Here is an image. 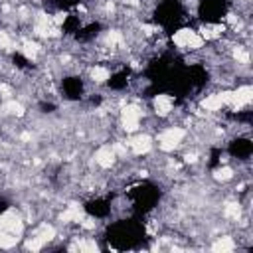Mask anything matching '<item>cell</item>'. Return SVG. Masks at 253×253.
<instances>
[{
  "label": "cell",
  "mask_w": 253,
  "mask_h": 253,
  "mask_svg": "<svg viewBox=\"0 0 253 253\" xmlns=\"http://www.w3.org/2000/svg\"><path fill=\"white\" fill-rule=\"evenodd\" d=\"M146 237V225L142 217L130 215L125 219L111 221L105 229V241L115 251H130L138 249Z\"/></svg>",
  "instance_id": "6da1fadb"
},
{
  "label": "cell",
  "mask_w": 253,
  "mask_h": 253,
  "mask_svg": "<svg viewBox=\"0 0 253 253\" xmlns=\"http://www.w3.org/2000/svg\"><path fill=\"white\" fill-rule=\"evenodd\" d=\"M126 200L130 204V211L132 215L144 217L148 215L162 200V188L152 182V180H142L138 184H134L128 192H126Z\"/></svg>",
  "instance_id": "7a4b0ae2"
},
{
  "label": "cell",
  "mask_w": 253,
  "mask_h": 253,
  "mask_svg": "<svg viewBox=\"0 0 253 253\" xmlns=\"http://www.w3.org/2000/svg\"><path fill=\"white\" fill-rule=\"evenodd\" d=\"M152 20L166 32H176L186 20L184 0H158L152 10Z\"/></svg>",
  "instance_id": "3957f363"
},
{
  "label": "cell",
  "mask_w": 253,
  "mask_h": 253,
  "mask_svg": "<svg viewBox=\"0 0 253 253\" xmlns=\"http://www.w3.org/2000/svg\"><path fill=\"white\" fill-rule=\"evenodd\" d=\"M231 8V0H200L196 14L204 24H219Z\"/></svg>",
  "instance_id": "277c9868"
},
{
  "label": "cell",
  "mask_w": 253,
  "mask_h": 253,
  "mask_svg": "<svg viewBox=\"0 0 253 253\" xmlns=\"http://www.w3.org/2000/svg\"><path fill=\"white\" fill-rule=\"evenodd\" d=\"M225 150H227V154L231 158L245 162V160H249L253 156V140L249 136H245V134H237V136H233L227 142V148Z\"/></svg>",
  "instance_id": "5b68a950"
},
{
  "label": "cell",
  "mask_w": 253,
  "mask_h": 253,
  "mask_svg": "<svg viewBox=\"0 0 253 253\" xmlns=\"http://www.w3.org/2000/svg\"><path fill=\"white\" fill-rule=\"evenodd\" d=\"M111 208H113V200L109 196H95V198H89L83 202V210L87 215L95 217V219H105L109 217L111 213Z\"/></svg>",
  "instance_id": "8992f818"
},
{
  "label": "cell",
  "mask_w": 253,
  "mask_h": 253,
  "mask_svg": "<svg viewBox=\"0 0 253 253\" xmlns=\"http://www.w3.org/2000/svg\"><path fill=\"white\" fill-rule=\"evenodd\" d=\"M61 93L67 101H79L85 97V81L79 75H65L61 79Z\"/></svg>",
  "instance_id": "52a82bcc"
},
{
  "label": "cell",
  "mask_w": 253,
  "mask_h": 253,
  "mask_svg": "<svg viewBox=\"0 0 253 253\" xmlns=\"http://www.w3.org/2000/svg\"><path fill=\"white\" fill-rule=\"evenodd\" d=\"M130 75H132V71H130V67H119V69H115L111 75H109V79H107V87L111 89V91H123V89H126L128 87V83H130Z\"/></svg>",
  "instance_id": "ba28073f"
},
{
  "label": "cell",
  "mask_w": 253,
  "mask_h": 253,
  "mask_svg": "<svg viewBox=\"0 0 253 253\" xmlns=\"http://www.w3.org/2000/svg\"><path fill=\"white\" fill-rule=\"evenodd\" d=\"M101 30H103V26H101V22H89V24H81V28L75 32V40L77 42H81V43H87V42H91V40H95L99 34H101Z\"/></svg>",
  "instance_id": "9c48e42d"
},
{
  "label": "cell",
  "mask_w": 253,
  "mask_h": 253,
  "mask_svg": "<svg viewBox=\"0 0 253 253\" xmlns=\"http://www.w3.org/2000/svg\"><path fill=\"white\" fill-rule=\"evenodd\" d=\"M81 18L77 16V14H67L65 18H63V24H61V32L65 34V36H75V32L81 28Z\"/></svg>",
  "instance_id": "30bf717a"
},
{
  "label": "cell",
  "mask_w": 253,
  "mask_h": 253,
  "mask_svg": "<svg viewBox=\"0 0 253 253\" xmlns=\"http://www.w3.org/2000/svg\"><path fill=\"white\" fill-rule=\"evenodd\" d=\"M47 4H51V6L57 8V10H65V12H69V10L77 8V6L81 4V0H47Z\"/></svg>",
  "instance_id": "8fae6325"
},
{
  "label": "cell",
  "mask_w": 253,
  "mask_h": 253,
  "mask_svg": "<svg viewBox=\"0 0 253 253\" xmlns=\"http://www.w3.org/2000/svg\"><path fill=\"white\" fill-rule=\"evenodd\" d=\"M12 61H14V65L18 67V69H30L32 67V63H30V59L28 57H24L22 53H12Z\"/></svg>",
  "instance_id": "7c38bea8"
},
{
  "label": "cell",
  "mask_w": 253,
  "mask_h": 253,
  "mask_svg": "<svg viewBox=\"0 0 253 253\" xmlns=\"http://www.w3.org/2000/svg\"><path fill=\"white\" fill-rule=\"evenodd\" d=\"M38 107H40V111H42V113H53V111L57 109V107H55L53 103H49V101H42Z\"/></svg>",
  "instance_id": "4fadbf2b"
},
{
  "label": "cell",
  "mask_w": 253,
  "mask_h": 253,
  "mask_svg": "<svg viewBox=\"0 0 253 253\" xmlns=\"http://www.w3.org/2000/svg\"><path fill=\"white\" fill-rule=\"evenodd\" d=\"M219 158H221V148H213L211 150V160H210V166H217L219 164Z\"/></svg>",
  "instance_id": "5bb4252c"
},
{
  "label": "cell",
  "mask_w": 253,
  "mask_h": 253,
  "mask_svg": "<svg viewBox=\"0 0 253 253\" xmlns=\"http://www.w3.org/2000/svg\"><path fill=\"white\" fill-rule=\"evenodd\" d=\"M10 210V202L4 198V196H0V213H4V211H8Z\"/></svg>",
  "instance_id": "9a60e30c"
}]
</instances>
